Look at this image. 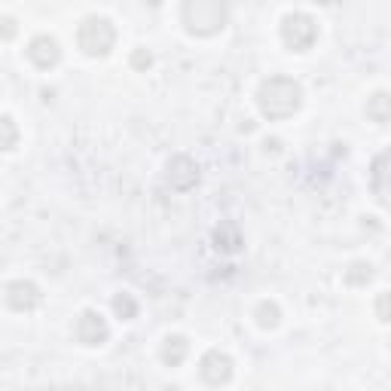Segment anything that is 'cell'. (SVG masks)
<instances>
[{
	"label": "cell",
	"mask_w": 391,
	"mask_h": 391,
	"mask_svg": "<svg viewBox=\"0 0 391 391\" xmlns=\"http://www.w3.org/2000/svg\"><path fill=\"white\" fill-rule=\"evenodd\" d=\"M73 334H77V339L83 346H101L104 339L111 336V327H107V321L101 318V315L89 309L77 318V330H73Z\"/></svg>",
	"instance_id": "52a82bcc"
},
{
	"label": "cell",
	"mask_w": 391,
	"mask_h": 391,
	"mask_svg": "<svg viewBox=\"0 0 391 391\" xmlns=\"http://www.w3.org/2000/svg\"><path fill=\"white\" fill-rule=\"evenodd\" d=\"M281 40L290 52H306L318 40V24L306 13H287L285 22H281Z\"/></svg>",
	"instance_id": "277c9868"
},
{
	"label": "cell",
	"mask_w": 391,
	"mask_h": 391,
	"mask_svg": "<svg viewBox=\"0 0 391 391\" xmlns=\"http://www.w3.org/2000/svg\"><path fill=\"white\" fill-rule=\"evenodd\" d=\"M13 34H15V22L10 15H3V37H13Z\"/></svg>",
	"instance_id": "ac0fdd59"
},
{
	"label": "cell",
	"mask_w": 391,
	"mask_h": 391,
	"mask_svg": "<svg viewBox=\"0 0 391 391\" xmlns=\"http://www.w3.org/2000/svg\"><path fill=\"white\" fill-rule=\"evenodd\" d=\"M299 104H303V89L290 77H269L257 89V107H260V113L269 122L294 116L299 111Z\"/></svg>",
	"instance_id": "6da1fadb"
},
{
	"label": "cell",
	"mask_w": 391,
	"mask_h": 391,
	"mask_svg": "<svg viewBox=\"0 0 391 391\" xmlns=\"http://www.w3.org/2000/svg\"><path fill=\"white\" fill-rule=\"evenodd\" d=\"M376 318L379 321H391V294H379L376 297Z\"/></svg>",
	"instance_id": "2e32d148"
},
{
	"label": "cell",
	"mask_w": 391,
	"mask_h": 391,
	"mask_svg": "<svg viewBox=\"0 0 391 391\" xmlns=\"http://www.w3.org/2000/svg\"><path fill=\"white\" fill-rule=\"evenodd\" d=\"M214 239H218V248L220 251H239L242 248V232H239L236 223H223V227L214 232Z\"/></svg>",
	"instance_id": "7c38bea8"
},
{
	"label": "cell",
	"mask_w": 391,
	"mask_h": 391,
	"mask_svg": "<svg viewBox=\"0 0 391 391\" xmlns=\"http://www.w3.org/2000/svg\"><path fill=\"white\" fill-rule=\"evenodd\" d=\"M135 64H138V68H144V64H150V52H135Z\"/></svg>",
	"instance_id": "d6986e66"
},
{
	"label": "cell",
	"mask_w": 391,
	"mask_h": 391,
	"mask_svg": "<svg viewBox=\"0 0 391 391\" xmlns=\"http://www.w3.org/2000/svg\"><path fill=\"white\" fill-rule=\"evenodd\" d=\"M77 43H80L83 52L92 55V58L107 55L116 43V31H113L111 19H104V15H89L77 31Z\"/></svg>",
	"instance_id": "3957f363"
},
{
	"label": "cell",
	"mask_w": 391,
	"mask_h": 391,
	"mask_svg": "<svg viewBox=\"0 0 391 391\" xmlns=\"http://www.w3.org/2000/svg\"><path fill=\"white\" fill-rule=\"evenodd\" d=\"M6 306L15 312H31L40 306V290L31 281H13L6 285Z\"/></svg>",
	"instance_id": "9c48e42d"
},
{
	"label": "cell",
	"mask_w": 391,
	"mask_h": 391,
	"mask_svg": "<svg viewBox=\"0 0 391 391\" xmlns=\"http://www.w3.org/2000/svg\"><path fill=\"white\" fill-rule=\"evenodd\" d=\"M3 131H6V141H3V150H13L15 147V126L10 116H3Z\"/></svg>",
	"instance_id": "e0dca14e"
},
{
	"label": "cell",
	"mask_w": 391,
	"mask_h": 391,
	"mask_svg": "<svg viewBox=\"0 0 391 391\" xmlns=\"http://www.w3.org/2000/svg\"><path fill=\"white\" fill-rule=\"evenodd\" d=\"M199 376H202L208 385H214V388L227 385V382L232 379V357L227 352H220V348L205 352L202 361H199Z\"/></svg>",
	"instance_id": "5b68a950"
},
{
	"label": "cell",
	"mask_w": 391,
	"mask_h": 391,
	"mask_svg": "<svg viewBox=\"0 0 391 391\" xmlns=\"http://www.w3.org/2000/svg\"><path fill=\"white\" fill-rule=\"evenodd\" d=\"M190 352V343H187V336H169L162 343V361L169 364V367H178V364H184V357Z\"/></svg>",
	"instance_id": "8fae6325"
},
{
	"label": "cell",
	"mask_w": 391,
	"mask_h": 391,
	"mask_svg": "<svg viewBox=\"0 0 391 391\" xmlns=\"http://www.w3.org/2000/svg\"><path fill=\"white\" fill-rule=\"evenodd\" d=\"M180 19H184V28L190 34L211 37L227 24V6L218 3V0H190L180 10Z\"/></svg>",
	"instance_id": "7a4b0ae2"
},
{
	"label": "cell",
	"mask_w": 391,
	"mask_h": 391,
	"mask_svg": "<svg viewBox=\"0 0 391 391\" xmlns=\"http://www.w3.org/2000/svg\"><path fill=\"white\" fill-rule=\"evenodd\" d=\"M254 318H257V324H260L263 330H276L278 321H281V309H278L276 303H269V299H263V303L257 306Z\"/></svg>",
	"instance_id": "4fadbf2b"
},
{
	"label": "cell",
	"mask_w": 391,
	"mask_h": 391,
	"mask_svg": "<svg viewBox=\"0 0 391 391\" xmlns=\"http://www.w3.org/2000/svg\"><path fill=\"white\" fill-rule=\"evenodd\" d=\"M113 309H116V315H120V318H135L138 303H135V299H131L129 294H122V297L113 299Z\"/></svg>",
	"instance_id": "9a60e30c"
},
{
	"label": "cell",
	"mask_w": 391,
	"mask_h": 391,
	"mask_svg": "<svg viewBox=\"0 0 391 391\" xmlns=\"http://www.w3.org/2000/svg\"><path fill=\"white\" fill-rule=\"evenodd\" d=\"M370 190L376 196V202L391 211V147L373 159V171H370Z\"/></svg>",
	"instance_id": "8992f818"
},
{
	"label": "cell",
	"mask_w": 391,
	"mask_h": 391,
	"mask_svg": "<svg viewBox=\"0 0 391 391\" xmlns=\"http://www.w3.org/2000/svg\"><path fill=\"white\" fill-rule=\"evenodd\" d=\"M364 113H367L370 122H376V126H385L391 120V92H373L367 98V107H364Z\"/></svg>",
	"instance_id": "30bf717a"
},
{
	"label": "cell",
	"mask_w": 391,
	"mask_h": 391,
	"mask_svg": "<svg viewBox=\"0 0 391 391\" xmlns=\"http://www.w3.org/2000/svg\"><path fill=\"white\" fill-rule=\"evenodd\" d=\"M373 278V266L370 263H352L348 266V272H346V281L348 285H367V281Z\"/></svg>",
	"instance_id": "5bb4252c"
},
{
	"label": "cell",
	"mask_w": 391,
	"mask_h": 391,
	"mask_svg": "<svg viewBox=\"0 0 391 391\" xmlns=\"http://www.w3.org/2000/svg\"><path fill=\"white\" fill-rule=\"evenodd\" d=\"M24 52H28V58L37 64L40 71H49V68H55V64L62 62V49H58V40L49 37V34L34 37Z\"/></svg>",
	"instance_id": "ba28073f"
}]
</instances>
